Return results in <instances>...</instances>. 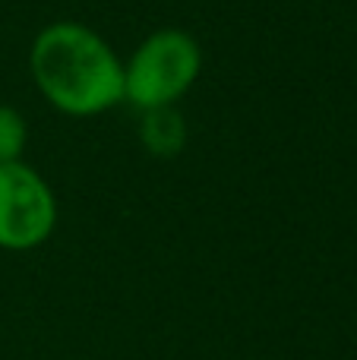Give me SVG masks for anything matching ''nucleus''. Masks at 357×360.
Instances as JSON below:
<instances>
[{"label":"nucleus","instance_id":"1","mask_svg":"<svg viewBox=\"0 0 357 360\" xmlns=\"http://www.w3.org/2000/svg\"><path fill=\"white\" fill-rule=\"evenodd\" d=\"M38 95L63 117H98L124 105V60L101 32L76 19L38 29L29 48Z\"/></svg>","mask_w":357,"mask_h":360},{"label":"nucleus","instance_id":"2","mask_svg":"<svg viewBox=\"0 0 357 360\" xmlns=\"http://www.w3.org/2000/svg\"><path fill=\"white\" fill-rule=\"evenodd\" d=\"M202 73V44L187 29H155L124 60V105L143 111L177 108Z\"/></svg>","mask_w":357,"mask_h":360},{"label":"nucleus","instance_id":"3","mask_svg":"<svg viewBox=\"0 0 357 360\" xmlns=\"http://www.w3.org/2000/svg\"><path fill=\"white\" fill-rule=\"evenodd\" d=\"M57 228V196L32 165H0V250L25 253L51 240Z\"/></svg>","mask_w":357,"mask_h":360},{"label":"nucleus","instance_id":"4","mask_svg":"<svg viewBox=\"0 0 357 360\" xmlns=\"http://www.w3.org/2000/svg\"><path fill=\"white\" fill-rule=\"evenodd\" d=\"M139 143L155 158H174L187 146V120L177 108H155L139 114Z\"/></svg>","mask_w":357,"mask_h":360},{"label":"nucleus","instance_id":"5","mask_svg":"<svg viewBox=\"0 0 357 360\" xmlns=\"http://www.w3.org/2000/svg\"><path fill=\"white\" fill-rule=\"evenodd\" d=\"M29 146V124L22 111L13 105H0V165L22 162Z\"/></svg>","mask_w":357,"mask_h":360}]
</instances>
